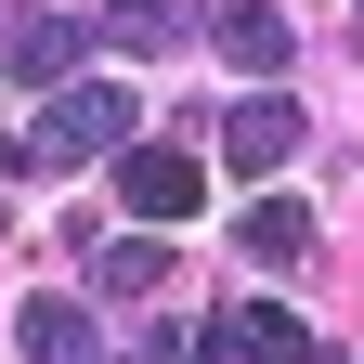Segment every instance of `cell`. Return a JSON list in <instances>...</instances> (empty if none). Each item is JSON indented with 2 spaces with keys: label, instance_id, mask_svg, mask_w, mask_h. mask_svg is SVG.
Masks as SVG:
<instances>
[{
  "label": "cell",
  "instance_id": "6da1fadb",
  "mask_svg": "<svg viewBox=\"0 0 364 364\" xmlns=\"http://www.w3.org/2000/svg\"><path fill=\"white\" fill-rule=\"evenodd\" d=\"M130 91L117 78H78V91H53V105H39V130H26V156L39 169H91V156H130Z\"/></svg>",
  "mask_w": 364,
  "mask_h": 364
},
{
  "label": "cell",
  "instance_id": "7a4b0ae2",
  "mask_svg": "<svg viewBox=\"0 0 364 364\" xmlns=\"http://www.w3.org/2000/svg\"><path fill=\"white\" fill-rule=\"evenodd\" d=\"M196 364H326V351L299 338L287 299H221L208 326H196Z\"/></svg>",
  "mask_w": 364,
  "mask_h": 364
},
{
  "label": "cell",
  "instance_id": "3957f363",
  "mask_svg": "<svg viewBox=\"0 0 364 364\" xmlns=\"http://www.w3.org/2000/svg\"><path fill=\"white\" fill-rule=\"evenodd\" d=\"M196 196H208L196 144H130V156H117V208H144V221H196Z\"/></svg>",
  "mask_w": 364,
  "mask_h": 364
},
{
  "label": "cell",
  "instance_id": "277c9868",
  "mask_svg": "<svg viewBox=\"0 0 364 364\" xmlns=\"http://www.w3.org/2000/svg\"><path fill=\"white\" fill-rule=\"evenodd\" d=\"M221 156H235V169H287L299 156V105H287V91H247V105L221 117Z\"/></svg>",
  "mask_w": 364,
  "mask_h": 364
},
{
  "label": "cell",
  "instance_id": "5b68a950",
  "mask_svg": "<svg viewBox=\"0 0 364 364\" xmlns=\"http://www.w3.org/2000/svg\"><path fill=\"white\" fill-rule=\"evenodd\" d=\"M235 247H247L260 273H299V260H312V208H299V196H260V208L235 221Z\"/></svg>",
  "mask_w": 364,
  "mask_h": 364
},
{
  "label": "cell",
  "instance_id": "8992f818",
  "mask_svg": "<svg viewBox=\"0 0 364 364\" xmlns=\"http://www.w3.org/2000/svg\"><path fill=\"white\" fill-rule=\"evenodd\" d=\"M0 65H14V78H65V65H78V26H53V14H0Z\"/></svg>",
  "mask_w": 364,
  "mask_h": 364
},
{
  "label": "cell",
  "instance_id": "52a82bcc",
  "mask_svg": "<svg viewBox=\"0 0 364 364\" xmlns=\"http://www.w3.org/2000/svg\"><path fill=\"white\" fill-rule=\"evenodd\" d=\"M221 53H235L247 78H273L287 65V14H273V0H221Z\"/></svg>",
  "mask_w": 364,
  "mask_h": 364
},
{
  "label": "cell",
  "instance_id": "ba28073f",
  "mask_svg": "<svg viewBox=\"0 0 364 364\" xmlns=\"http://www.w3.org/2000/svg\"><path fill=\"white\" fill-rule=\"evenodd\" d=\"M91 287H105V299H156V287H169V247H156V235H117V247H91Z\"/></svg>",
  "mask_w": 364,
  "mask_h": 364
},
{
  "label": "cell",
  "instance_id": "9c48e42d",
  "mask_svg": "<svg viewBox=\"0 0 364 364\" xmlns=\"http://www.w3.org/2000/svg\"><path fill=\"white\" fill-rule=\"evenodd\" d=\"M26 364H105L91 312H65V299H26Z\"/></svg>",
  "mask_w": 364,
  "mask_h": 364
},
{
  "label": "cell",
  "instance_id": "30bf717a",
  "mask_svg": "<svg viewBox=\"0 0 364 364\" xmlns=\"http://www.w3.org/2000/svg\"><path fill=\"white\" fill-rule=\"evenodd\" d=\"M105 39H117V53H169V39H182V14H169V0H117V14H105Z\"/></svg>",
  "mask_w": 364,
  "mask_h": 364
},
{
  "label": "cell",
  "instance_id": "8fae6325",
  "mask_svg": "<svg viewBox=\"0 0 364 364\" xmlns=\"http://www.w3.org/2000/svg\"><path fill=\"white\" fill-rule=\"evenodd\" d=\"M351 53H364V0H351Z\"/></svg>",
  "mask_w": 364,
  "mask_h": 364
}]
</instances>
